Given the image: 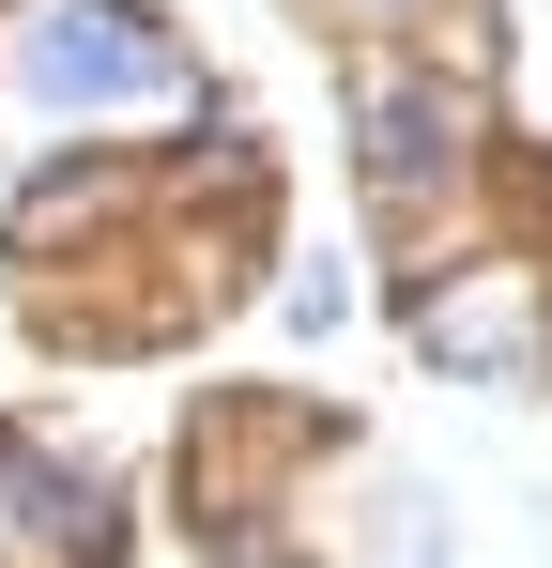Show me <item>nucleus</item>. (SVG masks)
<instances>
[{"instance_id":"f257e3e1","label":"nucleus","mask_w":552,"mask_h":568,"mask_svg":"<svg viewBox=\"0 0 552 568\" xmlns=\"http://www.w3.org/2000/svg\"><path fill=\"white\" fill-rule=\"evenodd\" d=\"M31 93L47 108H184V47L139 0H47L31 16Z\"/></svg>"},{"instance_id":"f03ea898","label":"nucleus","mask_w":552,"mask_h":568,"mask_svg":"<svg viewBox=\"0 0 552 568\" xmlns=\"http://www.w3.org/2000/svg\"><path fill=\"white\" fill-rule=\"evenodd\" d=\"M354 139H368V185L384 200H430L460 170V93H430V78H384V93L354 108Z\"/></svg>"},{"instance_id":"7ed1b4c3","label":"nucleus","mask_w":552,"mask_h":568,"mask_svg":"<svg viewBox=\"0 0 552 568\" xmlns=\"http://www.w3.org/2000/svg\"><path fill=\"white\" fill-rule=\"evenodd\" d=\"M0 568H92V476L0 446Z\"/></svg>"},{"instance_id":"20e7f679","label":"nucleus","mask_w":552,"mask_h":568,"mask_svg":"<svg viewBox=\"0 0 552 568\" xmlns=\"http://www.w3.org/2000/svg\"><path fill=\"white\" fill-rule=\"evenodd\" d=\"M430 354H446V369H538V277L430 292Z\"/></svg>"},{"instance_id":"39448f33","label":"nucleus","mask_w":552,"mask_h":568,"mask_svg":"<svg viewBox=\"0 0 552 568\" xmlns=\"http://www.w3.org/2000/svg\"><path fill=\"white\" fill-rule=\"evenodd\" d=\"M354 16H415V0H354Z\"/></svg>"},{"instance_id":"423d86ee","label":"nucleus","mask_w":552,"mask_h":568,"mask_svg":"<svg viewBox=\"0 0 552 568\" xmlns=\"http://www.w3.org/2000/svg\"><path fill=\"white\" fill-rule=\"evenodd\" d=\"M415 568H430V554H415Z\"/></svg>"}]
</instances>
